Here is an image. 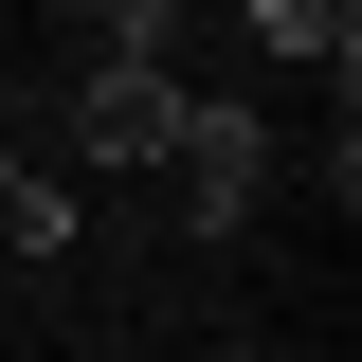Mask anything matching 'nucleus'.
Instances as JSON below:
<instances>
[{"label": "nucleus", "instance_id": "f257e3e1", "mask_svg": "<svg viewBox=\"0 0 362 362\" xmlns=\"http://www.w3.org/2000/svg\"><path fill=\"white\" fill-rule=\"evenodd\" d=\"M181 199V235H254V199H272V127L235 109V90H181V127H163V163H145Z\"/></svg>", "mask_w": 362, "mask_h": 362}, {"label": "nucleus", "instance_id": "f03ea898", "mask_svg": "<svg viewBox=\"0 0 362 362\" xmlns=\"http://www.w3.org/2000/svg\"><path fill=\"white\" fill-rule=\"evenodd\" d=\"M163 127H181V54H90V90H73V163H163Z\"/></svg>", "mask_w": 362, "mask_h": 362}, {"label": "nucleus", "instance_id": "7ed1b4c3", "mask_svg": "<svg viewBox=\"0 0 362 362\" xmlns=\"http://www.w3.org/2000/svg\"><path fill=\"white\" fill-rule=\"evenodd\" d=\"M235 37H254V54H290V73H326V90H344V73H362V0H235Z\"/></svg>", "mask_w": 362, "mask_h": 362}, {"label": "nucleus", "instance_id": "20e7f679", "mask_svg": "<svg viewBox=\"0 0 362 362\" xmlns=\"http://www.w3.org/2000/svg\"><path fill=\"white\" fill-rule=\"evenodd\" d=\"M0 235H18V254H73V181H37V163H18V199H0Z\"/></svg>", "mask_w": 362, "mask_h": 362}, {"label": "nucleus", "instance_id": "39448f33", "mask_svg": "<svg viewBox=\"0 0 362 362\" xmlns=\"http://www.w3.org/2000/svg\"><path fill=\"white\" fill-rule=\"evenodd\" d=\"M73 18H90L109 54H181V0H73Z\"/></svg>", "mask_w": 362, "mask_h": 362}, {"label": "nucleus", "instance_id": "423d86ee", "mask_svg": "<svg viewBox=\"0 0 362 362\" xmlns=\"http://www.w3.org/2000/svg\"><path fill=\"white\" fill-rule=\"evenodd\" d=\"M0 199H18V145H0Z\"/></svg>", "mask_w": 362, "mask_h": 362}]
</instances>
